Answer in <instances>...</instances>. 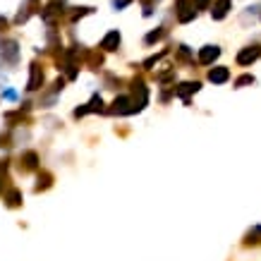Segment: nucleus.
Wrapping results in <instances>:
<instances>
[{"label":"nucleus","instance_id":"f257e3e1","mask_svg":"<svg viewBox=\"0 0 261 261\" xmlns=\"http://www.w3.org/2000/svg\"><path fill=\"white\" fill-rule=\"evenodd\" d=\"M259 48H247V51H242V53L237 55V63L240 65H247V63H252V60H257L259 58Z\"/></svg>","mask_w":261,"mask_h":261},{"label":"nucleus","instance_id":"f03ea898","mask_svg":"<svg viewBox=\"0 0 261 261\" xmlns=\"http://www.w3.org/2000/svg\"><path fill=\"white\" fill-rule=\"evenodd\" d=\"M218 55H220V51L216 46H206V48L201 51V55H199V60H201V63H213Z\"/></svg>","mask_w":261,"mask_h":261},{"label":"nucleus","instance_id":"7ed1b4c3","mask_svg":"<svg viewBox=\"0 0 261 261\" xmlns=\"http://www.w3.org/2000/svg\"><path fill=\"white\" fill-rule=\"evenodd\" d=\"M228 7H230V0H218V2L213 5V10H211V12H213L216 19H223L225 12H228Z\"/></svg>","mask_w":261,"mask_h":261},{"label":"nucleus","instance_id":"20e7f679","mask_svg":"<svg viewBox=\"0 0 261 261\" xmlns=\"http://www.w3.org/2000/svg\"><path fill=\"white\" fill-rule=\"evenodd\" d=\"M228 77H230V72H228V69H225V67L211 69V74H208V79H211V82H216V84L225 82V79H228Z\"/></svg>","mask_w":261,"mask_h":261},{"label":"nucleus","instance_id":"39448f33","mask_svg":"<svg viewBox=\"0 0 261 261\" xmlns=\"http://www.w3.org/2000/svg\"><path fill=\"white\" fill-rule=\"evenodd\" d=\"M178 14H180V22H190V19L194 17V10L185 2V0H180V12Z\"/></svg>","mask_w":261,"mask_h":261},{"label":"nucleus","instance_id":"423d86ee","mask_svg":"<svg viewBox=\"0 0 261 261\" xmlns=\"http://www.w3.org/2000/svg\"><path fill=\"white\" fill-rule=\"evenodd\" d=\"M118 43H120V34H118V31H113V34H108V36L103 39V48L113 51V48H115Z\"/></svg>","mask_w":261,"mask_h":261},{"label":"nucleus","instance_id":"0eeeda50","mask_svg":"<svg viewBox=\"0 0 261 261\" xmlns=\"http://www.w3.org/2000/svg\"><path fill=\"white\" fill-rule=\"evenodd\" d=\"M43 79V74H41V69L36 67H31V79H29V89H39V82Z\"/></svg>","mask_w":261,"mask_h":261},{"label":"nucleus","instance_id":"6e6552de","mask_svg":"<svg viewBox=\"0 0 261 261\" xmlns=\"http://www.w3.org/2000/svg\"><path fill=\"white\" fill-rule=\"evenodd\" d=\"M196 89H199V84H196V82H187V84H182V86H180V91H178V94H180V96H187V94H192V91H196Z\"/></svg>","mask_w":261,"mask_h":261},{"label":"nucleus","instance_id":"1a4fd4ad","mask_svg":"<svg viewBox=\"0 0 261 261\" xmlns=\"http://www.w3.org/2000/svg\"><path fill=\"white\" fill-rule=\"evenodd\" d=\"M192 5H196L199 10H204V7L208 5V0H192Z\"/></svg>","mask_w":261,"mask_h":261},{"label":"nucleus","instance_id":"9d476101","mask_svg":"<svg viewBox=\"0 0 261 261\" xmlns=\"http://www.w3.org/2000/svg\"><path fill=\"white\" fill-rule=\"evenodd\" d=\"M163 36V31H153V34H149V41H156V39H161Z\"/></svg>","mask_w":261,"mask_h":261},{"label":"nucleus","instance_id":"9b49d317","mask_svg":"<svg viewBox=\"0 0 261 261\" xmlns=\"http://www.w3.org/2000/svg\"><path fill=\"white\" fill-rule=\"evenodd\" d=\"M127 2H130V0H113V5H115V7H125Z\"/></svg>","mask_w":261,"mask_h":261}]
</instances>
